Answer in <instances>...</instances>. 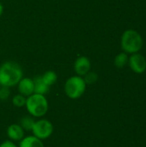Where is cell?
Returning a JSON list of instances; mask_svg holds the SVG:
<instances>
[{
    "label": "cell",
    "instance_id": "obj_13",
    "mask_svg": "<svg viewBox=\"0 0 146 147\" xmlns=\"http://www.w3.org/2000/svg\"><path fill=\"white\" fill-rule=\"evenodd\" d=\"M127 62H128V56L125 53H121L118 54L114 59V65L118 68L124 67L127 64Z\"/></svg>",
    "mask_w": 146,
    "mask_h": 147
},
{
    "label": "cell",
    "instance_id": "obj_11",
    "mask_svg": "<svg viewBox=\"0 0 146 147\" xmlns=\"http://www.w3.org/2000/svg\"><path fill=\"white\" fill-rule=\"evenodd\" d=\"M20 147H44V145L40 139L34 136H28L22 140Z\"/></svg>",
    "mask_w": 146,
    "mask_h": 147
},
{
    "label": "cell",
    "instance_id": "obj_6",
    "mask_svg": "<svg viewBox=\"0 0 146 147\" xmlns=\"http://www.w3.org/2000/svg\"><path fill=\"white\" fill-rule=\"evenodd\" d=\"M131 69L136 73H143L146 70V60L144 56L139 53H133L129 59Z\"/></svg>",
    "mask_w": 146,
    "mask_h": 147
},
{
    "label": "cell",
    "instance_id": "obj_9",
    "mask_svg": "<svg viewBox=\"0 0 146 147\" xmlns=\"http://www.w3.org/2000/svg\"><path fill=\"white\" fill-rule=\"evenodd\" d=\"M7 134L9 136V138L12 140H21L23 138L24 133H23V129L20 125H16V124H13L10 125L8 127L7 130Z\"/></svg>",
    "mask_w": 146,
    "mask_h": 147
},
{
    "label": "cell",
    "instance_id": "obj_18",
    "mask_svg": "<svg viewBox=\"0 0 146 147\" xmlns=\"http://www.w3.org/2000/svg\"><path fill=\"white\" fill-rule=\"evenodd\" d=\"M0 147H16V146L12 142V141H4L3 144L0 145Z\"/></svg>",
    "mask_w": 146,
    "mask_h": 147
},
{
    "label": "cell",
    "instance_id": "obj_12",
    "mask_svg": "<svg viewBox=\"0 0 146 147\" xmlns=\"http://www.w3.org/2000/svg\"><path fill=\"white\" fill-rule=\"evenodd\" d=\"M41 78H42L43 82L48 86L52 85L57 80V75L52 71H48L45 72V74L43 76H41Z\"/></svg>",
    "mask_w": 146,
    "mask_h": 147
},
{
    "label": "cell",
    "instance_id": "obj_1",
    "mask_svg": "<svg viewBox=\"0 0 146 147\" xmlns=\"http://www.w3.org/2000/svg\"><path fill=\"white\" fill-rule=\"evenodd\" d=\"M22 78L20 65L15 62H5L0 66V85L11 87L17 84Z\"/></svg>",
    "mask_w": 146,
    "mask_h": 147
},
{
    "label": "cell",
    "instance_id": "obj_17",
    "mask_svg": "<svg viewBox=\"0 0 146 147\" xmlns=\"http://www.w3.org/2000/svg\"><path fill=\"white\" fill-rule=\"evenodd\" d=\"M9 90L8 87L2 86V88L0 89V99L5 100L9 97Z\"/></svg>",
    "mask_w": 146,
    "mask_h": 147
},
{
    "label": "cell",
    "instance_id": "obj_4",
    "mask_svg": "<svg viewBox=\"0 0 146 147\" xmlns=\"http://www.w3.org/2000/svg\"><path fill=\"white\" fill-rule=\"evenodd\" d=\"M86 83L83 78L78 76L70 78L65 85V90L66 95L71 99H77L80 97L85 91Z\"/></svg>",
    "mask_w": 146,
    "mask_h": 147
},
{
    "label": "cell",
    "instance_id": "obj_16",
    "mask_svg": "<svg viewBox=\"0 0 146 147\" xmlns=\"http://www.w3.org/2000/svg\"><path fill=\"white\" fill-rule=\"evenodd\" d=\"M12 102H13V104L15 106L18 107V108L22 107V106H24L26 104V99L24 98V96L22 95H17V96H15L13 98Z\"/></svg>",
    "mask_w": 146,
    "mask_h": 147
},
{
    "label": "cell",
    "instance_id": "obj_5",
    "mask_svg": "<svg viewBox=\"0 0 146 147\" xmlns=\"http://www.w3.org/2000/svg\"><path fill=\"white\" fill-rule=\"evenodd\" d=\"M53 131L52 123L47 120H40L35 121L32 128V132L34 137L40 140H45L51 136Z\"/></svg>",
    "mask_w": 146,
    "mask_h": 147
},
{
    "label": "cell",
    "instance_id": "obj_7",
    "mask_svg": "<svg viewBox=\"0 0 146 147\" xmlns=\"http://www.w3.org/2000/svg\"><path fill=\"white\" fill-rule=\"evenodd\" d=\"M90 67L91 65L89 59L84 56L77 59L74 64V70L79 76H84L86 73H88L90 70Z\"/></svg>",
    "mask_w": 146,
    "mask_h": 147
},
{
    "label": "cell",
    "instance_id": "obj_19",
    "mask_svg": "<svg viewBox=\"0 0 146 147\" xmlns=\"http://www.w3.org/2000/svg\"><path fill=\"white\" fill-rule=\"evenodd\" d=\"M2 13H3V5H2V3H0V16H1Z\"/></svg>",
    "mask_w": 146,
    "mask_h": 147
},
{
    "label": "cell",
    "instance_id": "obj_15",
    "mask_svg": "<svg viewBox=\"0 0 146 147\" xmlns=\"http://www.w3.org/2000/svg\"><path fill=\"white\" fill-rule=\"evenodd\" d=\"M85 77H84V78H83V80H84V82L86 83V84H95L96 81H97V79H98V76H97V74L96 73H95V72H88V73H86L85 75H84Z\"/></svg>",
    "mask_w": 146,
    "mask_h": 147
},
{
    "label": "cell",
    "instance_id": "obj_10",
    "mask_svg": "<svg viewBox=\"0 0 146 147\" xmlns=\"http://www.w3.org/2000/svg\"><path fill=\"white\" fill-rule=\"evenodd\" d=\"M34 93L40 94V95H45L49 90V86L46 85L43 80L41 76H38L34 79Z\"/></svg>",
    "mask_w": 146,
    "mask_h": 147
},
{
    "label": "cell",
    "instance_id": "obj_3",
    "mask_svg": "<svg viewBox=\"0 0 146 147\" xmlns=\"http://www.w3.org/2000/svg\"><path fill=\"white\" fill-rule=\"evenodd\" d=\"M143 46V39L141 35L135 30L130 29L124 32L121 37V47L126 53H138Z\"/></svg>",
    "mask_w": 146,
    "mask_h": 147
},
{
    "label": "cell",
    "instance_id": "obj_14",
    "mask_svg": "<svg viewBox=\"0 0 146 147\" xmlns=\"http://www.w3.org/2000/svg\"><path fill=\"white\" fill-rule=\"evenodd\" d=\"M34 120L29 116H25L21 120V127L22 129H25L27 131H32V128L34 124Z\"/></svg>",
    "mask_w": 146,
    "mask_h": 147
},
{
    "label": "cell",
    "instance_id": "obj_8",
    "mask_svg": "<svg viewBox=\"0 0 146 147\" xmlns=\"http://www.w3.org/2000/svg\"><path fill=\"white\" fill-rule=\"evenodd\" d=\"M18 90L22 96H29L34 93V80L31 78H22L18 83Z\"/></svg>",
    "mask_w": 146,
    "mask_h": 147
},
{
    "label": "cell",
    "instance_id": "obj_2",
    "mask_svg": "<svg viewBox=\"0 0 146 147\" xmlns=\"http://www.w3.org/2000/svg\"><path fill=\"white\" fill-rule=\"evenodd\" d=\"M25 106L28 113L35 117L43 116L48 109V103L46 97L43 95L35 93L32 94L28 99H26Z\"/></svg>",
    "mask_w": 146,
    "mask_h": 147
}]
</instances>
